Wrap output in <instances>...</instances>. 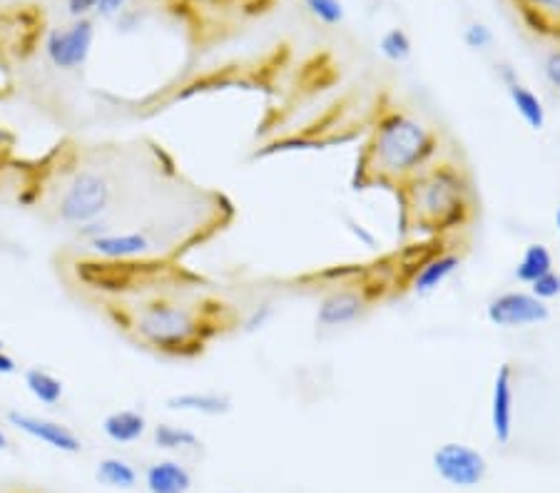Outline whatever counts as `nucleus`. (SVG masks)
<instances>
[{
  "mask_svg": "<svg viewBox=\"0 0 560 493\" xmlns=\"http://www.w3.org/2000/svg\"><path fill=\"white\" fill-rule=\"evenodd\" d=\"M147 493H190L192 474L177 459H160L145 471Z\"/></svg>",
  "mask_w": 560,
  "mask_h": 493,
  "instance_id": "obj_13",
  "label": "nucleus"
},
{
  "mask_svg": "<svg viewBox=\"0 0 560 493\" xmlns=\"http://www.w3.org/2000/svg\"><path fill=\"white\" fill-rule=\"evenodd\" d=\"M506 90H508V98H511V103H513V110L518 113V118L531 127V130H536V132L543 130V127H546V120H548L546 108H543V100L538 98L531 88H526V85H523L518 78L508 80Z\"/></svg>",
  "mask_w": 560,
  "mask_h": 493,
  "instance_id": "obj_17",
  "label": "nucleus"
},
{
  "mask_svg": "<svg viewBox=\"0 0 560 493\" xmlns=\"http://www.w3.org/2000/svg\"><path fill=\"white\" fill-rule=\"evenodd\" d=\"M127 3H130V0H98L95 13H98L100 18H115V15H120L122 10L127 8Z\"/></svg>",
  "mask_w": 560,
  "mask_h": 493,
  "instance_id": "obj_28",
  "label": "nucleus"
},
{
  "mask_svg": "<svg viewBox=\"0 0 560 493\" xmlns=\"http://www.w3.org/2000/svg\"><path fill=\"white\" fill-rule=\"evenodd\" d=\"M0 349H3V344H0Z\"/></svg>",
  "mask_w": 560,
  "mask_h": 493,
  "instance_id": "obj_33",
  "label": "nucleus"
},
{
  "mask_svg": "<svg viewBox=\"0 0 560 493\" xmlns=\"http://www.w3.org/2000/svg\"><path fill=\"white\" fill-rule=\"evenodd\" d=\"M379 50L391 63H406L411 58V53H414V43H411L409 33L404 28H391L381 35Z\"/></svg>",
  "mask_w": 560,
  "mask_h": 493,
  "instance_id": "obj_22",
  "label": "nucleus"
},
{
  "mask_svg": "<svg viewBox=\"0 0 560 493\" xmlns=\"http://www.w3.org/2000/svg\"><path fill=\"white\" fill-rule=\"evenodd\" d=\"M458 267H461V257H458V254H436V257L426 259V262L416 269L414 279H411V289H414V294H419V297H429L436 289L444 287L446 279L451 277Z\"/></svg>",
  "mask_w": 560,
  "mask_h": 493,
  "instance_id": "obj_15",
  "label": "nucleus"
},
{
  "mask_svg": "<svg viewBox=\"0 0 560 493\" xmlns=\"http://www.w3.org/2000/svg\"><path fill=\"white\" fill-rule=\"evenodd\" d=\"M406 212L416 227L444 235L463 230L476 215L471 177L453 162H431L406 182Z\"/></svg>",
  "mask_w": 560,
  "mask_h": 493,
  "instance_id": "obj_1",
  "label": "nucleus"
},
{
  "mask_svg": "<svg viewBox=\"0 0 560 493\" xmlns=\"http://www.w3.org/2000/svg\"><path fill=\"white\" fill-rule=\"evenodd\" d=\"M516 419V389H513V367L501 364L493 376L491 389V429L498 444H508Z\"/></svg>",
  "mask_w": 560,
  "mask_h": 493,
  "instance_id": "obj_9",
  "label": "nucleus"
},
{
  "mask_svg": "<svg viewBox=\"0 0 560 493\" xmlns=\"http://www.w3.org/2000/svg\"><path fill=\"white\" fill-rule=\"evenodd\" d=\"M132 332L145 347L167 357H195L202 352V337L207 324L195 309L170 299H155L137 309L132 317Z\"/></svg>",
  "mask_w": 560,
  "mask_h": 493,
  "instance_id": "obj_3",
  "label": "nucleus"
},
{
  "mask_svg": "<svg viewBox=\"0 0 560 493\" xmlns=\"http://www.w3.org/2000/svg\"><path fill=\"white\" fill-rule=\"evenodd\" d=\"M434 471L453 489H476L488 476V461L478 449L458 441L441 444L431 456Z\"/></svg>",
  "mask_w": 560,
  "mask_h": 493,
  "instance_id": "obj_5",
  "label": "nucleus"
},
{
  "mask_svg": "<svg viewBox=\"0 0 560 493\" xmlns=\"http://www.w3.org/2000/svg\"><path fill=\"white\" fill-rule=\"evenodd\" d=\"M486 319L498 329H526L546 324L551 319L548 302H541L531 292L513 289L493 297L486 304Z\"/></svg>",
  "mask_w": 560,
  "mask_h": 493,
  "instance_id": "obj_6",
  "label": "nucleus"
},
{
  "mask_svg": "<svg viewBox=\"0 0 560 493\" xmlns=\"http://www.w3.org/2000/svg\"><path fill=\"white\" fill-rule=\"evenodd\" d=\"M110 202L112 187L108 177L98 170H83L65 187L58 202V217L70 227L90 225L108 212Z\"/></svg>",
  "mask_w": 560,
  "mask_h": 493,
  "instance_id": "obj_4",
  "label": "nucleus"
},
{
  "mask_svg": "<svg viewBox=\"0 0 560 493\" xmlns=\"http://www.w3.org/2000/svg\"><path fill=\"white\" fill-rule=\"evenodd\" d=\"M165 404L170 411L197 416H227L232 411V401L220 391H182L172 394Z\"/></svg>",
  "mask_w": 560,
  "mask_h": 493,
  "instance_id": "obj_14",
  "label": "nucleus"
},
{
  "mask_svg": "<svg viewBox=\"0 0 560 493\" xmlns=\"http://www.w3.org/2000/svg\"><path fill=\"white\" fill-rule=\"evenodd\" d=\"M90 252L110 262H135L152 249V242L142 232H105L88 242Z\"/></svg>",
  "mask_w": 560,
  "mask_h": 493,
  "instance_id": "obj_10",
  "label": "nucleus"
},
{
  "mask_svg": "<svg viewBox=\"0 0 560 493\" xmlns=\"http://www.w3.org/2000/svg\"><path fill=\"white\" fill-rule=\"evenodd\" d=\"M543 75H546L548 85L560 93V48L551 50V53L546 55V60H543Z\"/></svg>",
  "mask_w": 560,
  "mask_h": 493,
  "instance_id": "obj_26",
  "label": "nucleus"
},
{
  "mask_svg": "<svg viewBox=\"0 0 560 493\" xmlns=\"http://www.w3.org/2000/svg\"><path fill=\"white\" fill-rule=\"evenodd\" d=\"M95 40V23L90 18H75L68 28L50 30L45 38V55L60 70H75L90 58Z\"/></svg>",
  "mask_w": 560,
  "mask_h": 493,
  "instance_id": "obj_7",
  "label": "nucleus"
},
{
  "mask_svg": "<svg viewBox=\"0 0 560 493\" xmlns=\"http://www.w3.org/2000/svg\"><path fill=\"white\" fill-rule=\"evenodd\" d=\"M366 302L359 292H351V289H339V292L327 294V297L319 302L317 309V324L319 327H346V324L356 322V319L364 314Z\"/></svg>",
  "mask_w": 560,
  "mask_h": 493,
  "instance_id": "obj_12",
  "label": "nucleus"
},
{
  "mask_svg": "<svg viewBox=\"0 0 560 493\" xmlns=\"http://www.w3.org/2000/svg\"><path fill=\"white\" fill-rule=\"evenodd\" d=\"M558 274H560V272H558ZM558 299H560V297H558Z\"/></svg>",
  "mask_w": 560,
  "mask_h": 493,
  "instance_id": "obj_34",
  "label": "nucleus"
},
{
  "mask_svg": "<svg viewBox=\"0 0 560 493\" xmlns=\"http://www.w3.org/2000/svg\"><path fill=\"white\" fill-rule=\"evenodd\" d=\"M23 379H25V389H28L30 396H33L35 401H40V404L55 406L60 399H63L65 394L63 381H60L55 374H50L48 369L33 367L25 371Z\"/></svg>",
  "mask_w": 560,
  "mask_h": 493,
  "instance_id": "obj_20",
  "label": "nucleus"
},
{
  "mask_svg": "<svg viewBox=\"0 0 560 493\" xmlns=\"http://www.w3.org/2000/svg\"><path fill=\"white\" fill-rule=\"evenodd\" d=\"M511 5L526 30L560 40V0H511Z\"/></svg>",
  "mask_w": 560,
  "mask_h": 493,
  "instance_id": "obj_11",
  "label": "nucleus"
},
{
  "mask_svg": "<svg viewBox=\"0 0 560 493\" xmlns=\"http://www.w3.org/2000/svg\"><path fill=\"white\" fill-rule=\"evenodd\" d=\"M15 371H18V364H15V359L10 357V354H5L3 349H0V376L15 374Z\"/></svg>",
  "mask_w": 560,
  "mask_h": 493,
  "instance_id": "obj_30",
  "label": "nucleus"
},
{
  "mask_svg": "<svg viewBox=\"0 0 560 493\" xmlns=\"http://www.w3.org/2000/svg\"><path fill=\"white\" fill-rule=\"evenodd\" d=\"M152 441L162 451H195L202 446L200 436L195 431L175 424H157L152 429Z\"/></svg>",
  "mask_w": 560,
  "mask_h": 493,
  "instance_id": "obj_21",
  "label": "nucleus"
},
{
  "mask_svg": "<svg viewBox=\"0 0 560 493\" xmlns=\"http://www.w3.org/2000/svg\"><path fill=\"white\" fill-rule=\"evenodd\" d=\"M147 419L135 409H117L103 419V434L112 444H135L145 436Z\"/></svg>",
  "mask_w": 560,
  "mask_h": 493,
  "instance_id": "obj_16",
  "label": "nucleus"
},
{
  "mask_svg": "<svg viewBox=\"0 0 560 493\" xmlns=\"http://www.w3.org/2000/svg\"><path fill=\"white\" fill-rule=\"evenodd\" d=\"M137 471L130 461L120 459V456H105L95 466V481L105 489L112 491H132L137 486Z\"/></svg>",
  "mask_w": 560,
  "mask_h": 493,
  "instance_id": "obj_18",
  "label": "nucleus"
},
{
  "mask_svg": "<svg viewBox=\"0 0 560 493\" xmlns=\"http://www.w3.org/2000/svg\"><path fill=\"white\" fill-rule=\"evenodd\" d=\"M528 292L533 294V297H538L541 302H551V299H558L560 297V274L553 269V272L543 274V277H538L536 282L528 284Z\"/></svg>",
  "mask_w": 560,
  "mask_h": 493,
  "instance_id": "obj_24",
  "label": "nucleus"
},
{
  "mask_svg": "<svg viewBox=\"0 0 560 493\" xmlns=\"http://www.w3.org/2000/svg\"><path fill=\"white\" fill-rule=\"evenodd\" d=\"M8 444H10V441H8V434H5V431L0 429V451L8 449Z\"/></svg>",
  "mask_w": 560,
  "mask_h": 493,
  "instance_id": "obj_31",
  "label": "nucleus"
},
{
  "mask_svg": "<svg viewBox=\"0 0 560 493\" xmlns=\"http://www.w3.org/2000/svg\"><path fill=\"white\" fill-rule=\"evenodd\" d=\"M553 254L551 249L546 245H541V242H533V245H528L523 249L521 259H518L516 269H513V274H516V279L521 284H533L538 277H543V274L553 272Z\"/></svg>",
  "mask_w": 560,
  "mask_h": 493,
  "instance_id": "obj_19",
  "label": "nucleus"
},
{
  "mask_svg": "<svg viewBox=\"0 0 560 493\" xmlns=\"http://www.w3.org/2000/svg\"><path fill=\"white\" fill-rule=\"evenodd\" d=\"M5 419H8V424L15 426L20 434L40 441V444L50 446V449L60 451V454L75 456L83 451V439H80L70 426L60 424V421L45 419V416L25 414V411H8Z\"/></svg>",
  "mask_w": 560,
  "mask_h": 493,
  "instance_id": "obj_8",
  "label": "nucleus"
},
{
  "mask_svg": "<svg viewBox=\"0 0 560 493\" xmlns=\"http://www.w3.org/2000/svg\"><path fill=\"white\" fill-rule=\"evenodd\" d=\"M95 5H98V0H68V10L73 18H88Z\"/></svg>",
  "mask_w": 560,
  "mask_h": 493,
  "instance_id": "obj_29",
  "label": "nucleus"
},
{
  "mask_svg": "<svg viewBox=\"0 0 560 493\" xmlns=\"http://www.w3.org/2000/svg\"><path fill=\"white\" fill-rule=\"evenodd\" d=\"M556 230H558V235H560V207L556 210Z\"/></svg>",
  "mask_w": 560,
  "mask_h": 493,
  "instance_id": "obj_32",
  "label": "nucleus"
},
{
  "mask_svg": "<svg viewBox=\"0 0 560 493\" xmlns=\"http://www.w3.org/2000/svg\"><path fill=\"white\" fill-rule=\"evenodd\" d=\"M304 8L324 25H339L346 18L341 0H304Z\"/></svg>",
  "mask_w": 560,
  "mask_h": 493,
  "instance_id": "obj_23",
  "label": "nucleus"
},
{
  "mask_svg": "<svg viewBox=\"0 0 560 493\" xmlns=\"http://www.w3.org/2000/svg\"><path fill=\"white\" fill-rule=\"evenodd\" d=\"M344 225H346V230H349L351 235H354L356 240L361 242V245H364V247H371V249L376 247V237H374V232L366 230V227L361 225V222H356L354 217H344Z\"/></svg>",
  "mask_w": 560,
  "mask_h": 493,
  "instance_id": "obj_27",
  "label": "nucleus"
},
{
  "mask_svg": "<svg viewBox=\"0 0 560 493\" xmlns=\"http://www.w3.org/2000/svg\"><path fill=\"white\" fill-rule=\"evenodd\" d=\"M463 43L471 50H488L493 43V30L486 23H471L463 30Z\"/></svg>",
  "mask_w": 560,
  "mask_h": 493,
  "instance_id": "obj_25",
  "label": "nucleus"
},
{
  "mask_svg": "<svg viewBox=\"0 0 560 493\" xmlns=\"http://www.w3.org/2000/svg\"><path fill=\"white\" fill-rule=\"evenodd\" d=\"M439 152V135L419 118L401 110H391L374 127L366 162L371 180L409 182L434 162Z\"/></svg>",
  "mask_w": 560,
  "mask_h": 493,
  "instance_id": "obj_2",
  "label": "nucleus"
}]
</instances>
